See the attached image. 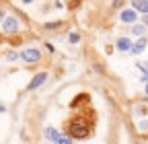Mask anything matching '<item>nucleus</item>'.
Here are the masks:
<instances>
[{
    "mask_svg": "<svg viewBox=\"0 0 148 144\" xmlns=\"http://www.w3.org/2000/svg\"><path fill=\"white\" fill-rule=\"evenodd\" d=\"M68 132H70V136H72V138H86V136L90 134L88 121H86L82 115L74 117V119L68 123Z\"/></svg>",
    "mask_w": 148,
    "mask_h": 144,
    "instance_id": "obj_1",
    "label": "nucleus"
},
{
    "mask_svg": "<svg viewBox=\"0 0 148 144\" xmlns=\"http://www.w3.org/2000/svg\"><path fill=\"white\" fill-rule=\"evenodd\" d=\"M21 58L25 60V62H39V58H41V51L37 49V47H29V49H25V51H21Z\"/></svg>",
    "mask_w": 148,
    "mask_h": 144,
    "instance_id": "obj_2",
    "label": "nucleus"
},
{
    "mask_svg": "<svg viewBox=\"0 0 148 144\" xmlns=\"http://www.w3.org/2000/svg\"><path fill=\"white\" fill-rule=\"evenodd\" d=\"M2 29H4V33H16L18 31V21L14 16H6L4 23H2Z\"/></svg>",
    "mask_w": 148,
    "mask_h": 144,
    "instance_id": "obj_3",
    "label": "nucleus"
},
{
    "mask_svg": "<svg viewBox=\"0 0 148 144\" xmlns=\"http://www.w3.org/2000/svg\"><path fill=\"white\" fill-rule=\"evenodd\" d=\"M45 78H47V74H45V72H39V74H37L29 84H27V91H35V88L37 86H41L43 82H45Z\"/></svg>",
    "mask_w": 148,
    "mask_h": 144,
    "instance_id": "obj_4",
    "label": "nucleus"
},
{
    "mask_svg": "<svg viewBox=\"0 0 148 144\" xmlns=\"http://www.w3.org/2000/svg\"><path fill=\"white\" fill-rule=\"evenodd\" d=\"M119 19H121V23H134V21L138 19V14H136L134 10H121Z\"/></svg>",
    "mask_w": 148,
    "mask_h": 144,
    "instance_id": "obj_5",
    "label": "nucleus"
},
{
    "mask_svg": "<svg viewBox=\"0 0 148 144\" xmlns=\"http://www.w3.org/2000/svg\"><path fill=\"white\" fill-rule=\"evenodd\" d=\"M132 6H134L132 8L134 12H144V14L148 12V2H146V0H134Z\"/></svg>",
    "mask_w": 148,
    "mask_h": 144,
    "instance_id": "obj_6",
    "label": "nucleus"
},
{
    "mask_svg": "<svg viewBox=\"0 0 148 144\" xmlns=\"http://www.w3.org/2000/svg\"><path fill=\"white\" fill-rule=\"evenodd\" d=\"M146 43H148V41H146L144 37H140V39H138L136 43H132L130 51H132V53H142V51H144V47H146Z\"/></svg>",
    "mask_w": 148,
    "mask_h": 144,
    "instance_id": "obj_7",
    "label": "nucleus"
},
{
    "mask_svg": "<svg viewBox=\"0 0 148 144\" xmlns=\"http://www.w3.org/2000/svg\"><path fill=\"white\" fill-rule=\"evenodd\" d=\"M130 47H132V41H130L127 37H119V39H117V49L125 51V49H130Z\"/></svg>",
    "mask_w": 148,
    "mask_h": 144,
    "instance_id": "obj_8",
    "label": "nucleus"
},
{
    "mask_svg": "<svg viewBox=\"0 0 148 144\" xmlns=\"http://www.w3.org/2000/svg\"><path fill=\"white\" fill-rule=\"evenodd\" d=\"M58 136H60V132L56 130V128H47V130H45V138H47V140H51V142L58 138Z\"/></svg>",
    "mask_w": 148,
    "mask_h": 144,
    "instance_id": "obj_9",
    "label": "nucleus"
},
{
    "mask_svg": "<svg viewBox=\"0 0 148 144\" xmlns=\"http://www.w3.org/2000/svg\"><path fill=\"white\" fill-rule=\"evenodd\" d=\"M53 144H72V138H68V136H58L53 140Z\"/></svg>",
    "mask_w": 148,
    "mask_h": 144,
    "instance_id": "obj_10",
    "label": "nucleus"
},
{
    "mask_svg": "<svg viewBox=\"0 0 148 144\" xmlns=\"http://www.w3.org/2000/svg\"><path fill=\"white\" fill-rule=\"evenodd\" d=\"M144 31H146V25H134V29H132L134 35H144Z\"/></svg>",
    "mask_w": 148,
    "mask_h": 144,
    "instance_id": "obj_11",
    "label": "nucleus"
},
{
    "mask_svg": "<svg viewBox=\"0 0 148 144\" xmlns=\"http://www.w3.org/2000/svg\"><path fill=\"white\" fill-rule=\"evenodd\" d=\"M86 99H88V97H86V95H78V97H76V99H74V101H72V107H78V105H80V103H82V101H86Z\"/></svg>",
    "mask_w": 148,
    "mask_h": 144,
    "instance_id": "obj_12",
    "label": "nucleus"
},
{
    "mask_svg": "<svg viewBox=\"0 0 148 144\" xmlns=\"http://www.w3.org/2000/svg\"><path fill=\"white\" fill-rule=\"evenodd\" d=\"M68 41H70V43H78V41H80V35H78V33H70V35H68Z\"/></svg>",
    "mask_w": 148,
    "mask_h": 144,
    "instance_id": "obj_13",
    "label": "nucleus"
},
{
    "mask_svg": "<svg viewBox=\"0 0 148 144\" xmlns=\"http://www.w3.org/2000/svg\"><path fill=\"white\" fill-rule=\"evenodd\" d=\"M136 68H140L144 74H148V62H138V66H136Z\"/></svg>",
    "mask_w": 148,
    "mask_h": 144,
    "instance_id": "obj_14",
    "label": "nucleus"
},
{
    "mask_svg": "<svg viewBox=\"0 0 148 144\" xmlns=\"http://www.w3.org/2000/svg\"><path fill=\"white\" fill-rule=\"evenodd\" d=\"M16 58H18V53H16V51H12V53H8V56H6L8 62H12V60H16Z\"/></svg>",
    "mask_w": 148,
    "mask_h": 144,
    "instance_id": "obj_15",
    "label": "nucleus"
},
{
    "mask_svg": "<svg viewBox=\"0 0 148 144\" xmlns=\"http://www.w3.org/2000/svg\"><path fill=\"white\" fill-rule=\"evenodd\" d=\"M45 27H47V29H53V27H60V23H47Z\"/></svg>",
    "mask_w": 148,
    "mask_h": 144,
    "instance_id": "obj_16",
    "label": "nucleus"
},
{
    "mask_svg": "<svg viewBox=\"0 0 148 144\" xmlns=\"http://www.w3.org/2000/svg\"><path fill=\"white\" fill-rule=\"evenodd\" d=\"M144 25H148V12L144 14Z\"/></svg>",
    "mask_w": 148,
    "mask_h": 144,
    "instance_id": "obj_17",
    "label": "nucleus"
},
{
    "mask_svg": "<svg viewBox=\"0 0 148 144\" xmlns=\"http://www.w3.org/2000/svg\"><path fill=\"white\" fill-rule=\"evenodd\" d=\"M21 2H25V4H31V2H33V0H21Z\"/></svg>",
    "mask_w": 148,
    "mask_h": 144,
    "instance_id": "obj_18",
    "label": "nucleus"
},
{
    "mask_svg": "<svg viewBox=\"0 0 148 144\" xmlns=\"http://www.w3.org/2000/svg\"><path fill=\"white\" fill-rule=\"evenodd\" d=\"M2 111H4V105H2V103H0V113H2Z\"/></svg>",
    "mask_w": 148,
    "mask_h": 144,
    "instance_id": "obj_19",
    "label": "nucleus"
},
{
    "mask_svg": "<svg viewBox=\"0 0 148 144\" xmlns=\"http://www.w3.org/2000/svg\"><path fill=\"white\" fill-rule=\"evenodd\" d=\"M146 95H148V84H146Z\"/></svg>",
    "mask_w": 148,
    "mask_h": 144,
    "instance_id": "obj_20",
    "label": "nucleus"
},
{
    "mask_svg": "<svg viewBox=\"0 0 148 144\" xmlns=\"http://www.w3.org/2000/svg\"><path fill=\"white\" fill-rule=\"evenodd\" d=\"M146 2H148V0H146Z\"/></svg>",
    "mask_w": 148,
    "mask_h": 144,
    "instance_id": "obj_21",
    "label": "nucleus"
}]
</instances>
